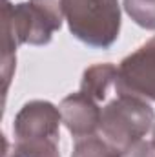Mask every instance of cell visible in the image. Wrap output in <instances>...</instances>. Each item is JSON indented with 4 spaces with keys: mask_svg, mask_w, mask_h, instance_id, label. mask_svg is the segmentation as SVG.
<instances>
[{
    "mask_svg": "<svg viewBox=\"0 0 155 157\" xmlns=\"http://www.w3.org/2000/svg\"><path fill=\"white\" fill-rule=\"evenodd\" d=\"M64 20L60 0H28L11 4L2 0V80L4 95L17 68L20 44L44 46L60 29Z\"/></svg>",
    "mask_w": 155,
    "mask_h": 157,
    "instance_id": "1",
    "label": "cell"
},
{
    "mask_svg": "<svg viewBox=\"0 0 155 157\" xmlns=\"http://www.w3.org/2000/svg\"><path fill=\"white\" fill-rule=\"evenodd\" d=\"M153 124L155 112L148 101L119 91L100 110L99 133L119 152H122L152 132Z\"/></svg>",
    "mask_w": 155,
    "mask_h": 157,
    "instance_id": "2",
    "label": "cell"
},
{
    "mask_svg": "<svg viewBox=\"0 0 155 157\" xmlns=\"http://www.w3.org/2000/svg\"><path fill=\"white\" fill-rule=\"evenodd\" d=\"M71 35L91 48H110L120 31L119 0H60Z\"/></svg>",
    "mask_w": 155,
    "mask_h": 157,
    "instance_id": "3",
    "label": "cell"
},
{
    "mask_svg": "<svg viewBox=\"0 0 155 157\" xmlns=\"http://www.w3.org/2000/svg\"><path fill=\"white\" fill-rule=\"evenodd\" d=\"M117 86L120 93L155 101V35L122 59Z\"/></svg>",
    "mask_w": 155,
    "mask_h": 157,
    "instance_id": "4",
    "label": "cell"
},
{
    "mask_svg": "<svg viewBox=\"0 0 155 157\" xmlns=\"http://www.w3.org/2000/svg\"><path fill=\"white\" fill-rule=\"evenodd\" d=\"M60 110L47 101H29L13 122L15 141H60Z\"/></svg>",
    "mask_w": 155,
    "mask_h": 157,
    "instance_id": "5",
    "label": "cell"
},
{
    "mask_svg": "<svg viewBox=\"0 0 155 157\" xmlns=\"http://www.w3.org/2000/svg\"><path fill=\"white\" fill-rule=\"evenodd\" d=\"M59 110L62 115V124L75 137V141L99 133L102 108L99 106V102H95L82 91L64 97Z\"/></svg>",
    "mask_w": 155,
    "mask_h": 157,
    "instance_id": "6",
    "label": "cell"
},
{
    "mask_svg": "<svg viewBox=\"0 0 155 157\" xmlns=\"http://www.w3.org/2000/svg\"><path fill=\"white\" fill-rule=\"evenodd\" d=\"M117 80H119V68H115L110 62L95 64L84 71L78 91H82L84 95H88L99 104L100 102L106 104L113 95L119 93Z\"/></svg>",
    "mask_w": 155,
    "mask_h": 157,
    "instance_id": "7",
    "label": "cell"
},
{
    "mask_svg": "<svg viewBox=\"0 0 155 157\" xmlns=\"http://www.w3.org/2000/svg\"><path fill=\"white\" fill-rule=\"evenodd\" d=\"M4 157H60L59 141H15L9 152V143L4 137Z\"/></svg>",
    "mask_w": 155,
    "mask_h": 157,
    "instance_id": "8",
    "label": "cell"
},
{
    "mask_svg": "<svg viewBox=\"0 0 155 157\" xmlns=\"http://www.w3.org/2000/svg\"><path fill=\"white\" fill-rule=\"evenodd\" d=\"M71 157H120V152L115 146H112L106 139L91 135V137L77 139Z\"/></svg>",
    "mask_w": 155,
    "mask_h": 157,
    "instance_id": "9",
    "label": "cell"
},
{
    "mask_svg": "<svg viewBox=\"0 0 155 157\" xmlns=\"http://www.w3.org/2000/svg\"><path fill=\"white\" fill-rule=\"evenodd\" d=\"M124 9L137 26L155 29V0H124Z\"/></svg>",
    "mask_w": 155,
    "mask_h": 157,
    "instance_id": "10",
    "label": "cell"
},
{
    "mask_svg": "<svg viewBox=\"0 0 155 157\" xmlns=\"http://www.w3.org/2000/svg\"><path fill=\"white\" fill-rule=\"evenodd\" d=\"M120 157H155V144L153 141H137L124 148L120 152Z\"/></svg>",
    "mask_w": 155,
    "mask_h": 157,
    "instance_id": "11",
    "label": "cell"
},
{
    "mask_svg": "<svg viewBox=\"0 0 155 157\" xmlns=\"http://www.w3.org/2000/svg\"><path fill=\"white\" fill-rule=\"evenodd\" d=\"M152 141H153V144H155V124H153V130H152Z\"/></svg>",
    "mask_w": 155,
    "mask_h": 157,
    "instance_id": "12",
    "label": "cell"
}]
</instances>
